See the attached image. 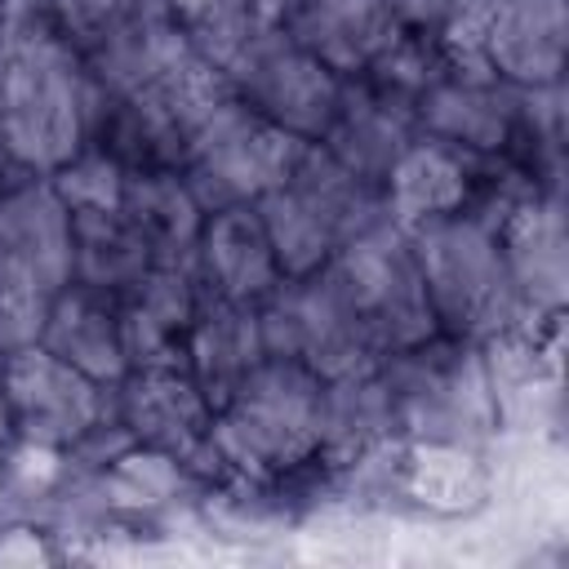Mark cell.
I'll return each instance as SVG.
<instances>
[{
	"mask_svg": "<svg viewBox=\"0 0 569 569\" xmlns=\"http://www.w3.org/2000/svg\"><path fill=\"white\" fill-rule=\"evenodd\" d=\"M98 84L44 0H9L0 22V151L18 173H53L93 138Z\"/></svg>",
	"mask_w": 569,
	"mask_h": 569,
	"instance_id": "6da1fadb",
	"label": "cell"
},
{
	"mask_svg": "<svg viewBox=\"0 0 569 569\" xmlns=\"http://www.w3.org/2000/svg\"><path fill=\"white\" fill-rule=\"evenodd\" d=\"M320 373L293 360H262L227 400L213 405L209 445L218 458V480L307 489L325 485L320 462Z\"/></svg>",
	"mask_w": 569,
	"mask_h": 569,
	"instance_id": "7a4b0ae2",
	"label": "cell"
},
{
	"mask_svg": "<svg viewBox=\"0 0 569 569\" xmlns=\"http://www.w3.org/2000/svg\"><path fill=\"white\" fill-rule=\"evenodd\" d=\"M409 244L440 333L471 338L485 347L493 338L542 325L529 316V307L516 293L489 209H462L422 222L409 231Z\"/></svg>",
	"mask_w": 569,
	"mask_h": 569,
	"instance_id": "3957f363",
	"label": "cell"
},
{
	"mask_svg": "<svg viewBox=\"0 0 569 569\" xmlns=\"http://www.w3.org/2000/svg\"><path fill=\"white\" fill-rule=\"evenodd\" d=\"M396 396L405 440H449L480 449L502 427V391L480 342L431 333L378 360Z\"/></svg>",
	"mask_w": 569,
	"mask_h": 569,
	"instance_id": "277c9868",
	"label": "cell"
},
{
	"mask_svg": "<svg viewBox=\"0 0 569 569\" xmlns=\"http://www.w3.org/2000/svg\"><path fill=\"white\" fill-rule=\"evenodd\" d=\"M280 276L320 271L356 231L387 218L382 187L356 178L320 142H307L293 169L253 200Z\"/></svg>",
	"mask_w": 569,
	"mask_h": 569,
	"instance_id": "5b68a950",
	"label": "cell"
},
{
	"mask_svg": "<svg viewBox=\"0 0 569 569\" xmlns=\"http://www.w3.org/2000/svg\"><path fill=\"white\" fill-rule=\"evenodd\" d=\"M329 280L356 311L365 338L378 356L405 351L436 333V316L413 262L409 231H400L391 218L356 231L329 262Z\"/></svg>",
	"mask_w": 569,
	"mask_h": 569,
	"instance_id": "8992f818",
	"label": "cell"
},
{
	"mask_svg": "<svg viewBox=\"0 0 569 569\" xmlns=\"http://www.w3.org/2000/svg\"><path fill=\"white\" fill-rule=\"evenodd\" d=\"M440 49L520 93L565 84L569 0H471Z\"/></svg>",
	"mask_w": 569,
	"mask_h": 569,
	"instance_id": "52a82bcc",
	"label": "cell"
},
{
	"mask_svg": "<svg viewBox=\"0 0 569 569\" xmlns=\"http://www.w3.org/2000/svg\"><path fill=\"white\" fill-rule=\"evenodd\" d=\"M302 147L307 142L289 138L284 129L249 111L236 93H227L187 129L178 169L187 173L204 209L253 204L293 169Z\"/></svg>",
	"mask_w": 569,
	"mask_h": 569,
	"instance_id": "ba28073f",
	"label": "cell"
},
{
	"mask_svg": "<svg viewBox=\"0 0 569 569\" xmlns=\"http://www.w3.org/2000/svg\"><path fill=\"white\" fill-rule=\"evenodd\" d=\"M9 409H13V440L84 453L116 436L111 418V387L93 382L49 347H27L0 360Z\"/></svg>",
	"mask_w": 569,
	"mask_h": 569,
	"instance_id": "9c48e42d",
	"label": "cell"
},
{
	"mask_svg": "<svg viewBox=\"0 0 569 569\" xmlns=\"http://www.w3.org/2000/svg\"><path fill=\"white\" fill-rule=\"evenodd\" d=\"M222 76L249 111H258L262 120H271L298 142L325 138L347 89V80L333 67H325L311 49H302L276 22L262 27Z\"/></svg>",
	"mask_w": 569,
	"mask_h": 569,
	"instance_id": "30bf717a",
	"label": "cell"
},
{
	"mask_svg": "<svg viewBox=\"0 0 569 569\" xmlns=\"http://www.w3.org/2000/svg\"><path fill=\"white\" fill-rule=\"evenodd\" d=\"M258 329L271 360H293L320 378L382 360L325 267L311 276H284L258 302Z\"/></svg>",
	"mask_w": 569,
	"mask_h": 569,
	"instance_id": "8fae6325",
	"label": "cell"
},
{
	"mask_svg": "<svg viewBox=\"0 0 569 569\" xmlns=\"http://www.w3.org/2000/svg\"><path fill=\"white\" fill-rule=\"evenodd\" d=\"M413 124L422 138H436L480 164H507L525 129V93L445 53L413 98Z\"/></svg>",
	"mask_w": 569,
	"mask_h": 569,
	"instance_id": "7c38bea8",
	"label": "cell"
},
{
	"mask_svg": "<svg viewBox=\"0 0 569 569\" xmlns=\"http://www.w3.org/2000/svg\"><path fill=\"white\" fill-rule=\"evenodd\" d=\"M111 418L129 445H147L182 458L204 480V489L218 480V458L209 445L213 400L182 360L133 365L111 387Z\"/></svg>",
	"mask_w": 569,
	"mask_h": 569,
	"instance_id": "4fadbf2b",
	"label": "cell"
},
{
	"mask_svg": "<svg viewBox=\"0 0 569 569\" xmlns=\"http://www.w3.org/2000/svg\"><path fill=\"white\" fill-rule=\"evenodd\" d=\"M498 244L507 258V271L516 280L520 302L533 320L565 316L569 298V227H565V200L560 187H533L516 182L493 204Z\"/></svg>",
	"mask_w": 569,
	"mask_h": 569,
	"instance_id": "5bb4252c",
	"label": "cell"
},
{
	"mask_svg": "<svg viewBox=\"0 0 569 569\" xmlns=\"http://www.w3.org/2000/svg\"><path fill=\"white\" fill-rule=\"evenodd\" d=\"M76 222L49 173H13L0 196V262L44 293L71 284Z\"/></svg>",
	"mask_w": 569,
	"mask_h": 569,
	"instance_id": "9a60e30c",
	"label": "cell"
},
{
	"mask_svg": "<svg viewBox=\"0 0 569 569\" xmlns=\"http://www.w3.org/2000/svg\"><path fill=\"white\" fill-rule=\"evenodd\" d=\"M493 169L498 164H480L436 138H413L400 160L391 164L387 182H382V204L387 218L400 231H413L422 222L462 213V209H480L489 187H493Z\"/></svg>",
	"mask_w": 569,
	"mask_h": 569,
	"instance_id": "2e32d148",
	"label": "cell"
},
{
	"mask_svg": "<svg viewBox=\"0 0 569 569\" xmlns=\"http://www.w3.org/2000/svg\"><path fill=\"white\" fill-rule=\"evenodd\" d=\"M400 440L396 396L382 378V365H365L320 382V462L329 480L351 476Z\"/></svg>",
	"mask_w": 569,
	"mask_h": 569,
	"instance_id": "e0dca14e",
	"label": "cell"
},
{
	"mask_svg": "<svg viewBox=\"0 0 569 569\" xmlns=\"http://www.w3.org/2000/svg\"><path fill=\"white\" fill-rule=\"evenodd\" d=\"M191 267L204 284V293L249 302V307H258L284 280L253 204L209 209L200 222L196 249H191Z\"/></svg>",
	"mask_w": 569,
	"mask_h": 569,
	"instance_id": "ac0fdd59",
	"label": "cell"
},
{
	"mask_svg": "<svg viewBox=\"0 0 569 569\" xmlns=\"http://www.w3.org/2000/svg\"><path fill=\"white\" fill-rule=\"evenodd\" d=\"M276 27H284L342 80L365 76L378 53L400 36L387 0H280Z\"/></svg>",
	"mask_w": 569,
	"mask_h": 569,
	"instance_id": "d6986e66",
	"label": "cell"
},
{
	"mask_svg": "<svg viewBox=\"0 0 569 569\" xmlns=\"http://www.w3.org/2000/svg\"><path fill=\"white\" fill-rule=\"evenodd\" d=\"M200 298L204 284L191 262H151V271L129 293H120L129 369L182 360V338L200 311Z\"/></svg>",
	"mask_w": 569,
	"mask_h": 569,
	"instance_id": "ffe728a7",
	"label": "cell"
},
{
	"mask_svg": "<svg viewBox=\"0 0 569 569\" xmlns=\"http://www.w3.org/2000/svg\"><path fill=\"white\" fill-rule=\"evenodd\" d=\"M40 347L76 365L102 387H116L129 373V351H124V325H120V298L102 293L93 284H62L49 298L44 333Z\"/></svg>",
	"mask_w": 569,
	"mask_h": 569,
	"instance_id": "44dd1931",
	"label": "cell"
},
{
	"mask_svg": "<svg viewBox=\"0 0 569 569\" xmlns=\"http://www.w3.org/2000/svg\"><path fill=\"white\" fill-rule=\"evenodd\" d=\"M418 138V124H413V111L387 93H378L373 84L365 80H347L342 89V102L320 138V147L347 164L356 178L382 187L391 164L400 160V151Z\"/></svg>",
	"mask_w": 569,
	"mask_h": 569,
	"instance_id": "7402d4cb",
	"label": "cell"
},
{
	"mask_svg": "<svg viewBox=\"0 0 569 569\" xmlns=\"http://www.w3.org/2000/svg\"><path fill=\"white\" fill-rule=\"evenodd\" d=\"M262 360H267V347L258 329V307L204 293L182 338V365L204 387V396L213 405L227 400Z\"/></svg>",
	"mask_w": 569,
	"mask_h": 569,
	"instance_id": "603a6c76",
	"label": "cell"
},
{
	"mask_svg": "<svg viewBox=\"0 0 569 569\" xmlns=\"http://www.w3.org/2000/svg\"><path fill=\"white\" fill-rule=\"evenodd\" d=\"M391 489L409 498L413 507H427L436 516H462L476 511L489 493V471L480 462V449L449 445V440H396L391 449Z\"/></svg>",
	"mask_w": 569,
	"mask_h": 569,
	"instance_id": "cb8c5ba5",
	"label": "cell"
},
{
	"mask_svg": "<svg viewBox=\"0 0 569 569\" xmlns=\"http://www.w3.org/2000/svg\"><path fill=\"white\" fill-rule=\"evenodd\" d=\"M120 213L147 240L156 262H191L209 209L182 169H129Z\"/></svg>",
	"mask_w": 569,
	"mask_h": 569,
	"instance_id": "d4e9b609",
	"label": "cell"
},
{
	"mask_svg": "<svg viewBox=\"0 0 569 569\" xmlns=\"http://www.w3.org/2000/svg\"><path fill=\"white\" fill-rule=\"evenodd\" d=\"M76 222V253H71V280L93 284L102 293H129L156 262L147 240L133 231V222L120 209H93L71 213Z\"/></svg>",
	"mask_w": 569,
	"mask_h": 569,
	"instance_id": "484cf974",
	"label": "cell"
},
{
	"mask_svg": "<svg viewBox=\"0 0 569 569\" xmlns=\"http://www.w3.org/2000/svg\"><path fill=\"white\" fill-rule=\"evenodd\" d=\"M164 18L178 27V36L218 71H227L240 49L276 22L280 0H160Z\"/></svg>",
	"mask_w": 569,
	"mask_h": 569,
	"instance_id": "4316f807",
	"label": "cell"
},
{
	"mask_svg": "<svg viewBox=\"0 0 569 569\" xmlns=\"http://www.w3.org/2000/svg\"><path fill=\"white\" fill-rule=\"evenodd\" d=\"M49 22L58 27V36L80 53L93 58L107 44H116L120 36H129L138 22H147L151 13H160V0H44Z\"/></svg>",
	"mask_w": 569,
	"mask_h": 569,
	"instance_id": "83f0119b",
	"label": "cell"
},
{
	"mask_svg": "<svg viewBox=\"0 0 569 569\" xmlns=\"http://www.w3.org/2000/svg\"><path fill=\"white\" fill-rule=\"evenodd\" d=\"M124 178H129V169H124L111 151H102L98 142L80 147L71 160H62V164L49 173L53 191L67 200L71 213L120 209V200H124Z\"/></svg>",
	"mask_w": 569,
	"mask_h": 569,
	"instance_id": "f1b7e54d",
	"label": "cell"
},
{
	"mask_svg": "<svg viewBox=\"0 0 569 569\" xmlns=\"http://www.w3.org/2000/svg\"><path fill=\"white\" fill-rule=\"evenodd\" d=\"M49 298L53 293H44L40 284H31L27 276H18L0 262V360L40 342Z\"/></svg>",
	"mask_w": 569,
	"mask_h": 569,
	"instance_id": "f546056e",
	"label": "cell"
},
{
	"mask_svg": "<svg viewBox=\"0 0 569 569\" xmlns=\"http://www.w3.org/2000/svg\"><path fill=\"white\" fill-rule=\"evenodd\" d=\"M471 0H387V13L400 36H418L431 44H445V36L458 27Z\"/></svg>",
	"mask_w": 569,
	"mask_h": 569,
	"instance_id": "4dcf8cb0",
	"label": "cell"
},
{
	"mask_svg": "<svg viewBox=\"0 0 569 569\" xmlns=\"http://www.w3.org/2000/svg\"><path fill=\"white\" fill-rule=\"evenodd\" d=\"M53 529L36 516H9L0 520V565H36L58 560V547L49 542Z\"/></svg>",
	"mask_w": 569,
	"mask_h": 569,
	"instance_id": "1f68e13d",
	"label": "cell"
},
{
	"mask_svg": "<svg viewBox=\"0 0 569 569\" xmlns=\"http://www.w3.org/2000/svg\"><path fill=\"white\" fill-rule=\"evenodd\" d=\"M13 445V409H9V391H4V373H0V453Z\"/></svg>",
	"mask_w": 569,
	"mask_h": 569,
	"instance_id": "d6a6232c",
	"label": "cell"
},
{
	"mask_svg": "<svg viewBox=\"0 0 569 569\" xmlns=\"http://www.w3.org/2000/svg\"><path fill=\"white\" fill-rule=\"evenodd\" d=\"M13 173H18V169H13V164L4 160V151H0V196H4V187H9V178H13Z\"/></svg>",
	"mask_w": 569,
	"mask_h": 569,
	"instance_id": "836d02e7",
	"label": "cell"
},
{
	"mask_svg": "<svg viewBox=\"0 0 569 569\" xmlns=\"http://www.w3.org/2000/svg\"><path fill=\"white\" fill-rule=\"evenodd\" d=\"M0 511H4V476H0Z\"/></svg>",
	"mask_w": 569,
	"mask_h": 569,
	"instance_id": "e575fe53",
	"label": "cell"
},
{
	"mask_svg": "<svg viewBox=\"0 0 569 569\" xmlns=\"http://www.w3.org/2000/svg\"><path fill=\"white\" fill-rule=\"evenodd\" d=\"M4 4H9V0H0V22H4Z\"/></svg>",
	"mask_w": 569,
	"mask_h": 569,
	"instance_id": "d590c367",
	"label": "cell"
}]
</instances>
